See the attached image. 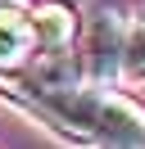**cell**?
<instances>
[{
    "label": "cell",
    "instance_id": "6da1fadb",
    "mask_svg": "<svg viewBox=\"0 0 145 149\" xmlns=\"http://www.w3.org/2000/svg\"><path fill=\"white\" fill-rule=\"evenodd\" d=\"M50 118H59L68 131L100 136L113 149H145V109L113 91H27Z\"/></svg>",
    "mask_w": 145,
    "mask_h": 149
},
{
    "label": "cell",
    "instance_id": "7a4b0ae2",
    "mask_svg": "<svg viewBox=\"0 0 145 149\" xmlns=\"http://www.w3.org/2000/svg\"><path fill=\"white\" fill-rule=\"evenodd\" d=\"M127 23L122 9H118L113 0H104L95 14H91V32H86V68L109 81V77L122 72V36H127Z\"/></svg>",
    "mask_w": 145,
    "mask_h": 149
},
{
    "label": "cell",
    "instance_id": "3957f363",
    "mask_svg": "<svg viewBox=\"0 0 145 149\" xmlns=\"http://www.w3.org/2000/svg\"><path fill=\"white\" fill-rule=\"evenodd\" d=\"M36 50V32H32V18H23L18 9H0V68H14V63H27Z\"/></svg>",
    "mask_w": 145,
    "mask_h": 149
},
{
    "label": "cell",
    "instance_id": "277c9868",
    "mask_svg": "<svg viewBox=\"0 0 145 149\" xmlns=\"http://www.w3.org/2000/svg\"><path fill=\"white\" fill-rule=\"evenodd\" d=\"M32 32H36V45L41 50H68L72 32H77V18H72L68 5L45 0V5H36V14H32Z\"/></svg>",
    "mask_w": 145,
    "mask_h": 149
},
{
    "label": "cell",
    "instance_id": "5b68a950",
    "mask_svg": "<svg viewBox=\"0 0 145 149\" xmlns=\"http://www.w3.org/2000/svg\"><path fill=\"white\" fill-rule=\"evenodd\" d=\"M122 72L145 77V14L127 23V36H122Z\"/></svg>",
    "mask_w": 145,
    "mask_h": 149
},
{
    "label": "cell",
    "instance_id": "8992f818",
    "mask_svg": "<svg viewBox=\"0 0 145 149\" xmlns=\"http://www.w3.org/2000/svg\"><path fill=\"white\" fill-rule=\"evenodd\" d=\"M100 149H113V145H100Z\"/></svg>",
    "mask_w": 145,
    "mask_h": 149
}]
</instances>
